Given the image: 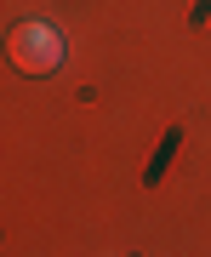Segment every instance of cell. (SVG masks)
I'll return each mask as SVG.
<instances>
[{
    "mask_svg": "<svg viewBox=\"0 0 211 257\" xmlns=\"http://www.w3.org/2000/svg\"><path fill=\"white\" fill-rule=\"evenodd\" d=\"M6 57L18 74H35V80H46V74L63 69V35L46 23V18H29L6 35Z\"/></svg>",
    "mask_w": 211,
    "mask_h": 257,
    "instance_id": "obj_1",
    "label": "cell"
}]
</instances>
